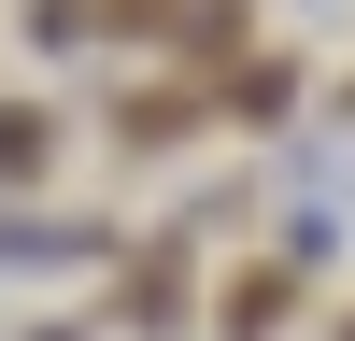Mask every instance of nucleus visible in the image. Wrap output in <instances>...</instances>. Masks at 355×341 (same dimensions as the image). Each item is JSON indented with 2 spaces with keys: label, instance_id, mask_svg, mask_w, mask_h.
<instances>
[{
  "label": "nucleus",
  "instance_id": "obj_2",
  "mask_svg": "<svg viewBox=\"0 0 355 341\" xmlns=\"http://www.w3.org/2000/svg\"><path fill=\"white\" fill-rule=\"evenodd\" d=\"M284 313H299V256H256V270L214 284V327L227 341H284Z\"/></svg>",
  "mask_w": 355,
  "mask_h": 341
},
{
  "label": "nucleus",
  "instance_id": "obj_7",
  "mask_svg": "<svg viewBox=\"0 0 355 341\" xmlns=\"http://www.w3.org/2000/svg\"><path fill=\"white\" fill-rule=\"evenodd\" d=\"M341 341H355V313H341Z\"/></svg>",
  "mask_w": 355,
  "mask_h": 341
},
{
  "label": "nucleus",
  "instance_id": "obj_1",
  "mask_svg": "<svg viewBox=\"0 0 355 341\" xmlns=\"http://www.w3.org/2000/svg\"><path fill=\"white\" fill-rule=\"evenodd\" d=\"M114 327H128V341H185L199 327V256L185 242H142L128 270H114Z\"/></svg>",
  "mask_w": 355,
  "mask_h": 341
},
{
  "label": "nucleus",
  "instance_id": "obj_3",
  "mask_svg": "<svg viewBox=\"0 0 355 341\" xmlns=\"http://www.w3.org/2000/svg\"><path fill=\"white\" fill-rule=\"evenodd\" d=\"M171 142H199V85H128V100H114V157H171Z\"/></svg>",
  "mask_w": 355,
  "mask_h": 341
},
{
  "label": "nucleus",
  "instance_id": "obj_6",
  "mask_svg": "<svg viewBox=\"0 0 355 341\" xmlns=\"http://www.w3.org/2000/svg\"><path fill=\"white\" fill-rule=\"evenodd\" d=\"M43 341H71V327H43Z\"/></svg>",
  "mask_w": 355,
  "mask_h": 341
},
{
  "label": "nucleus",
  "instance_id": "obj_5",
  "mask_svg": "<svg viewBox=\"0 0 355 341\" xmlns=\"http://www.w3.org/2000/svg\"><path fill=\"white\" fill-rule=\"evenodd\" d=\"M57 170V114L43 100H0V185H43Z\"/></svg>",
  "mask_w": 355,
  "mask_h": 341
},
{
  "label": "nucleus",
  "instance_id": "obj_4",
  "mask_svg": "<svg viewBox=\"0 0 355 341\" xmlns=\"http://www.w3.org/2000/svg\"><path fill=\"white\" fill-rule=\"evenodd\" d=\"M199 114H227V128H284V114H299V57H242Z\"/></svg>",
  "mask_w": 355,
  "mask_h": 341
}]
</instances>
